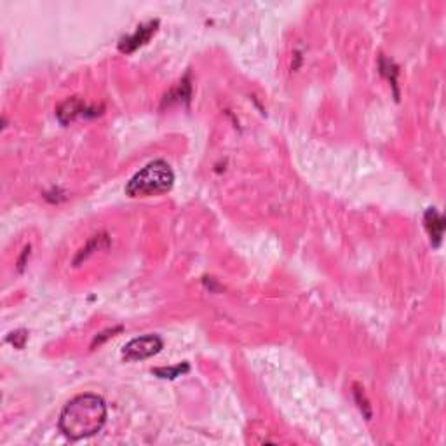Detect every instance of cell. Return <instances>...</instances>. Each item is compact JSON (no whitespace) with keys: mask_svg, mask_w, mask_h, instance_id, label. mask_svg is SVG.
Segmentation results:
<instances>
[{"mask_svg":"<svg viewBox=\"0 0 446 446\" xmlns=\"http://www.w3.org/2000/svg\"><path fill=\"white\" fill-rule=\"evenodd\" d=\"M106 422V405L96 394H81L63 408L60 429L70 440L91 438L103 429Z\"/></svg>","mask_w":446,"mask_h":446,"instance_id":"obj_1","label":"cell"},{"mask_svg":"<svg viewBox=\"0 0 446 446\" xmlns=\"http://www.w3.org/2000/svg\"><path fill=\"white\" fill-rule=\"evenodd\" d=\"M88 112H92V109H89L88 105H85L84 102H82L78 96H72V98L65 99V102L62 103V105L58 106V110H56V116H58L60 123L62 124H70L74 123L77 117L81 116H88ZM96 113V112H92Z\"/></svg>","mask_w":446,"mask_h":446,"instance_id":"obj_4","label":"cell"},{"mask_svg":"<svg viewBox=\"0 0 446 446\" xmlns=\"http://www.w3.org/2000/svg\"><path fill=\"white\" fill-rule=\"evenodd\" d=\"M174 173L166 160H153L141 171H138L126 185V194L130 197H152L166 194L173 188Z\"/></svg>","mask_w":446,"mask_h":446,"instance_id":"obj_2","label":"cell"},{"mask_svg":"<svg viewBox=\"0 0 446 446\" xmlns=\"http://www.w3.org/2000/svg\"><path fill=\"white\" fill-rule=\"evenodd\" d=\"M424 222H426V228L431 235V242L438 248L441 239H443L445 218L441 216V213H438L436 208H429L426 211V216H424Z\"/></svg>","mask_w":446,"mask_h":446,"instance_id":"obj_6","label":"cell"},{"mask_svg":"<svg viewBox=\"0 0 446 446\" xmlns=\"http://www.w3.org/2000/svg\"><path fill=\"white\" fill-rule=\"evenodd\" d=\"M162 349V340L157 335H144L127 342L123 349V356L127 361H141L159 354Z\"/></svg>","mask_w":446,"mask_h":446,"instance_id":"obj_3","label":"cell"},{"mask_svg":"<svg viewBox=\"0 0 446 446\" xmlns=\"http://www.w3.org/2000/svg\"><path fill=\"white\" fill-rule=\"evenodd\" d=\"M188 372V365H183V366H176V368H157L153 370V373L159 375L160 378H176V377H181V373Z\"/></svg>","mask_w":446,"mask_h":446,"instance_id":"obj_7","label":"cell"},{"mask_svg":"<svg viewBox=\"0 0 446 446\" xmlns=\"http://www.w3.org/2000/svg\"><path fill=\"white\" fill-rule=\"evenodd\" d=\"M157 25H159V21H150V23L147 25H141V27H138V30L134 32L131 37L124 39L123 42L119 44V49L123 53H126V55H130V53L137 51L140 46H144L145 42L148 41L150 37H152L153 34H155L157 30Z\"/></svg>","mask_w":446,"mask_h":446,"instance_id":"obj_5","label":"cell"},{"mask_svg":"<svg viewBox=\"0 0 446 446\" xmlns=\"http://www.w3.org/2000/svg\"><path fill=\"white\" fill-rule=\"evenodd\" d=\"M28 335L25 330H20V331H14V333H11L9 337H7V342H11V344L14 345V347L18 349H23L25 342H27Z\"/></svg>","mask_w":446,"mask_h":446,"instance_id":"obj_8","label":"cell"}]
</instances>
